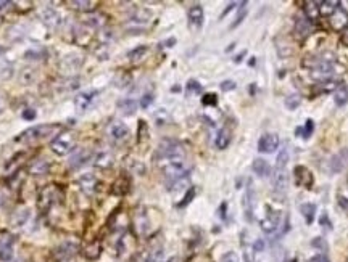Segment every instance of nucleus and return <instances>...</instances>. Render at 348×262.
<instances>
[{
    "instance_id": "nucleus-1",
    "label": "nucleus",
    "mask_w": 348,
    "mask_h": 262,
    "mask_svg": "<svg viewBox=\"0 0 348 262\" xmlns=\"http://www.w3.org/2000/svg\"><path fill=\"white\" fill-rule=\"evenodd\" d=\"M303 66L308 68L309 76L311 79L324 82L329 81L335 73V61L334 58H326V55H319V57H306L303 60Z\"/></svg>"
},
{
    "instance_id": "nucleus-2",
    "label": "nucleus",
    "mask_w": 348,
    "mask_h": 262,
    "mask_svg": "<svg viewBox=\"0 0 348 262\" xmlns=\"http://www.w3.org/2000/svg\"><path fill=\"white\" fill-rule=\"evenodd\" d=\"M287 163H289V151L287 148L281 150L277 155L276 166L273 171V190L277 196H282L289 187V174H287Z\"/></svg>"
},
{
    "instance_id": "nucleus-3",
    "label": "nucleus",
    "mask_w": 348,
    "mask_h": 262,
    "mask_svg": "<svg viewBox=\"0 0 348 262\" xmlns=\"http://www.w3.org/2000/svg\"><path fill=\"white\" fill-rule=\"evenodd\" d=\"M60 130H61L60 124H41V126H34V127L26 129L25 132H23L17 138V140L26 143V145H33V143H37V142L45 140V138H49L52 135H55L57 132H60Z\"/></svg>"
},
{
    "instance_id": "nucleus-4",
    "label": "nucleus",
    "mask_w": 348,
    "mask_h": 262,
    "mask_svg": "<svg viewBox=\"0 0 348 262\" xmlns=\"http://www.w3.org/2000/svg\"><path fill=\"white\" fill-rule=\"evenodd\" d=\"M76 134L73 132H60L50 143V150L57 156H66L76 150Z\"/></svg>"
},
{
    "instance_id": "nucleus-5",
    "label": "nucleus",
    "mask_w": 348,
    "mask_h": 262,
    "mask_svg": "<svg viewBox=\"0 0 348 262\" xmlns=\"http://www.w3.org/2000/svg\"><path fill=\"white\" fill-rule=\"evenodd\" d=\"M161 172L169 182H174L177 179L189 175V164L185 159H174V161H165V163H158Z\"/></svg>"
},
{
    "instance_id": "nucleus-6",
    "label": "nucleus",
    "mask_w": 348,
    "mask_h": 262,
    "mask_svg": "<svg viewBox=\"0 0 348 262\" xmlns=\"http://www.w3.org/2000/svg\"><path fill=\"white\" fill-rule=\"evenodd\" d=\"M174 159H185V150L181 143L177 142H165L160 145L158 153L155 155V161L165 163V161H174Z\"/></svg>"
},
{
    "instance_id": "nucleus-7",
    "label": "nucleus",
    "mask_w": 348,
    "mask_h": 262,
    "mask_svg": "<svg viewBox=\"0 0 348 262\" xmlns=\"http://www.w3.org/2000/svg\"><path fill=\"white\" fill-rule=\"evenodd\" d=\"M61 199V190L57 187V185H47L41 190L37 198V206L41 211H49L53 204H57Z\"/></svg>"
},
{
    "instance_id": "nucleus-8",
    "label": "nucleus",
    "mask_w": 348,
    "mask_h": 262,
    "mask_svg": "<svg viewBox=\"0 0 348 262\" xmlns=\"http://www.w3.org/2000/svg\"><path fill=\"white\" fill-rule=\"evenodd\" d=\"M106 134L114 143H123V142H126L129 137V127L121 121H113L106 127Z\"/></svg>"
},
{
    "instance_id": "nucleus-9",
    "label": "nucleus",
    "mask_w": 348,
    "mask_h": 262,
    "mask_svg": "<svg viewBox=\"0 0 348 262\" xmlns=\"http://www.w3.org/2000/svg\"><path fill=\"white\" fill-rule=\"evenodd\" d=\"M279 223H281V211H276V209H271L268 206V214L266 217L260 222L261 230L265 233H274L277 228H279Z\"/></svg>"
},
{
    "instance_id": "nucleus-10",
    "label": "nucleus",
    "mask_w": 348,
    "mask_h": 262,
    "mask_svg": "<svg viewBox=\"0 0 348 262\" xmlns=\"http://www.w3.org/2000/svg\"><path fill=\"white\" fill-rule=\"evenodd\" d=\"M13 257V236L7 230H0V260L9 262Z\"/></svg>"
},
{
    "instance_id": "nucleus-11",
    "label": "nucleus",
    "mask_w": 348,
    "mask_h": 262,
    "mask_svg": "<svg viewBox=\"0 0 348 262\" xmlns=\"http://www.w3.org/2000/svg\"><path fill=\"white\" fill-rule=\"evenodd\" d=\"M255 204H257V193H255L253 183L249 180V187H247L245 196H244V211H245V219L252 222L253 220V211H255Z\"/></svg>"
},
{
    "instance_id": "nucleus-12",
    "label": "nucleus",
    "mask_w": 348,
    "mask_h": 262,
    "mask_svg": "<svg viewBox=\"0 0 348 262\" xmlns=\"http://www.w3.org/2000/svg\"><path fill=\"white\" fill-rule=\"evenodd\" d=\"M279 148V137L277 134H265L260 137L258 140V151L265 153V155H269V153L276 151Z\"/></svg>"
},
{
    "instance_id": "nucleus-13",
    "label": "nucleus",
    "mask_w": 348,
    "mask_h": 262,
    "mask_svg": "<svg viewBox=\"0 0 348 262\" xmlns=\"http://www.w3.org/2000/svg\"><path fill=\"white\" fill-rule=\"evenodd\" d=\"M329 25L332 29L337 31V33H342V31L348 28V13L338 7V9L329 17Z\"/></svg>"
},
{
    "instance_id": "nucleus-14",
    "label": "nucleus",
    "mask_w": 348,
    "mask_h": 262,
    "mask_svg": "<svg viewBox=\"0 0 348 262\" xmlns=\"http://www.w3.org/2000/svg\"><path fill=\"white\" fill-rule=\"evenodd\" d=\"M293 174H295V180H297V185H300V187H305V188H311L313 187V174L309 172V169L305 167V166H297L295 169H293Z\"/></svg>"
},
{
    "instance_id": "nucleus-15",
    "label": "nucleus",
    "mask_w": 348,
    "mask_h": 262,
    "mask_svg": "<svg viewBox=\"0 0 348 262\" xmlns=\"http://www.w3.org/2000/svg\"><path fill=\"white\" fill-rule=\"evenodd\" d=\"M114 163V155H113V151L110 148H103V150H100L97 155L94 156V164L100 169H108V167H111Z\"/></svg>"
},
{
    "instance_id": "nucleus-16",
    "label": "nucleus",
    "mask_w": 348,
    "mask_h": 262,
    "mask_svg": "<svg viewBox=\"0 0 348 262\" xmlns=\"http://www.w3.org/2000/svg\"><path fill=\"white\" fill-rule=\"evenodd\" d=\"M348 163V148L340 150L335 156H332L330 159V172L332 174H337V172H342L345 166Z\"/></svg>"
},
{
    "instance_id": "nucleus-17",
    "label": "nucleus",
    "mask_w": 348,
    "mask_h": 262,
    "mask_svg": "<svg viewBox=\"0 0 348 262\" xmlns=\"http://www.w3.org/2000/svg\"><path fill=\"white\" fill-rule=\"evenodd\" d=\"M92 159V153L86 148H77L74 150V155L69 158V166L77 169V167H81L87 163V161Z\"/></svg>"
},
{
    "instance_id": "nucleus-18",
    "label": "nucleus",
    "mask_w": 348,
    "mask_h": 262,
    "mask_svg": "<svg viewBox=\"0 0 348 262\" xmlns=\"http://www.w3.org/2000/svg\"><path fill=\"white\" fill-rule=\"evenodd\" d=\"M97 95V92H81L74 97V106L77 108V111H86L90 106V103L94 102V98Z\"/></svg>"
},
{
    "instance_id": "nucleus-19",
    "label": "nucleus",
    "mask_w": 348,
    "mask_h": 262,
    "mask_svg": "<svg viewBox=\"0 0 348 262\" xmlns=\"http://www.w3.org/2000/svg\"><path fill=\"white\" fill-rule=\"evenodd\" d=\"M203 18H205V15H203L202 5H193V7H190V10H189V23H190L192 28L198 29L200 26L203 25Z\"/></svg>"
},
{
    "instance_id": "nucleus-20",
    "label": "nucleus",
    "mask_w": 348,
    "mask_h": 262,
    "mask_svg": "<svg viewBox=\"0 0 348 262\" xmlns=\"http://www.w3.org/2000/svg\"><path fill=\"white\" fill-rule=\"evenodd\" d=\"M230 140H232L230 129L222 127V129H219L218 135H216V138H214V146L218 150H226L227 146H229V143H230Z\"/></svg>"
},
{
    "instance_id": "nucleus-21",
    "label": "nucleus",
    "mask_w": 348,
    "mask_h": 262,
    "mask_svg": "<svg viewBox=\"0 0 348 262\" xmlns=\"http://www.w3.org/2000/svg\"><path fill=\"white\" fill-rule=\"evenodd\" d=\"M309 31H311L309 20L306 17H303V15L297 17V20H295V33L298 36V39H305V37L309 34Z\"/></svg>"
},
{
    "instance_id": "nucleus-22",
    "label": "nucleus",
    "mask_w": 348,
    "mask_h": 262,
    "mask_svg": "<svg viewBox=\"0 0 348 262\" xmlns=\"http://www.w3.org/2000/svg\"><path fill=\"white\" fill-rule=\"evenodd\" d=\"M253 171L257 175L260 177H268L271 174V166L266 159H263V158H257L253 161Z\"/></svg>"
},
{
    "instance_id": "nucleus-23",
    "label": "nucleus",
    "mask_w": 348,
    "mask_h": 262,
    "mask_svg": "<svg viewBox=\"0 0 348 262\" xmlns=\"http://www.w3.org/2000/svg\"><path fill=\"white\" fill-rule=\"evenodd\" d=\"M300 212L305 217V222L308 223V225H311L313 220H314V215H316V204H313V203L301 204L300 206Z\"/></svg>"
},
{
    "instance_id": "nucleus-24",
    "label": "nucleus",
    "mask_w": 348,
    "mask_h": 262,
    "mask_svg": "<svg viewBox=\"0 0 348 262\" xmlns=\"http://www.w3.org/2000/svg\"><path fill=\"white\" fill-rule=\"evenodd\" d=\"M36 79H37V71L33 68H25L20 73V82L23 86H31V84L36 82Z\"/></svg>"
},
{
    "instance_id": "nucleus-25",
    "label": "nucleus",
    "mask_w": 348,
    "mask_h": 262,
    "mask_svg": "<svg viewBox=\"0 0 348 262\" xmlns=\"http://www.w3.org/2000/svg\"><path fill=\"white\" fill-rule=\"evenodd\" d=\"M100 254H102V244H100L98 241H92L86 246V249H84V256H86L87 259L90 260H95Z\"/></svg>"
},
{
    "instance_id": "nucleus-26",
    "label": "nucleus",
    "mask_w": 348,
    "mask_h": 262,
    "mask_svg": "<svg viewBox=\"0 0 348 262\" xmlns=\"http://www.w3.org/2000/svg\"><path fill=\"white\" fill-rule=\"evenodd\" d=\"M28 219H29V209L28 207H23V209H18L17 212H13L12 223H13V227H21V225H25Z\"/></svg>"
},
{
    "instance_id": "nucleus-27",
    "label": "nucleus",
    "mask_w": 348,
    "mask_h": 262,
    "mask_svg": "<svg viewBox=\"0 0 348 262\" xmlns=\"http://www.w3.org/2000/svg\"><path fill=\"white\" fill-rule=\"evenodd\" d=\"M338 5L340 4L335 2V0H326V2H319V15H322V17H330V15L338 9Z\"/></svg>"
},
{
    "instance_id": "nucleus-28",
    "label": "nucleus",
    "mask_w": 348,
    "mask_h": 262,
    "mask_svg": "<svg viewBox=\"0 0 348 262\" xmlns=\"http://www.w3.org/2000/svg\"><path fill=\"white\" fill-rule=\"evenodd\" d=\"M81 63H82L81 57L68 55L66 58H63V63H61V66H63V69H66V71H76V69L81 66Z\"/></svg>"
},
{
    "instance_id": "nucleus-29",
    "label": "nucleus",
    "mask_w": 348,
    "mask_h": 262,
    "mask_svg": "<svg viewBox=\"0 0 348 262\" xmlns=\"http://www.w3.org/2000/svg\"><path fill=\"white\" fill-rule=\"evenodd\" d=\"M81 187L82 190L86 191V193H94L95 191V187H97V179L94 175H84L81 179Z\"/></svg>"
},
{
    "instance_id": "nucleus-30",
    "label": "nucleus",
    "mask_w": 348,
    "mask_h": 262,
    "mask_svg": "<svg viewBox=\"0 0 348 262\" xmlns=\"http://www.w3.org/2000/svg\"><path fill=\"white\" fill-rule=\"evenodd\" d=\"M334 102L337 106H343L348 103V84L346 86H342V87H338L335 90V94H334Z\"/></svg>"
},
{
    "instance_id": "nucleus-31",
    "label": "nucleus",
    "mask_w": 348,
    "mask_h": 262,
    "mask_svg": "<svg viewBox=\"0 0 348 262\" xmlns=\"http://www.w3.org/2000/svg\"><path fill=\"white\" fill-rule=\"evenodd\" d=\"M319 2H305V17L313 21L319 17Z\"/></svg>"
},
{
    "instance_id": "nucleus-32",
    "label": "nucleus",
    "mask_w": 348,
    "mask_h": 262,
    "mask_svg": "<svg viewBox=\"0 0 348 262\" xmlns=\"http://www.w3.org/2000/svg\"><path fill=\"white\" fill-rule=\"evenodd\" d=\"M129 179H128V177L126 175H121L120 177V179L118 180H116V183L113 185V191H114V193H118V195H125V193H128V191H129Z\"/></svg>"
},
{
    "instance_id": "nucleus-33",
    "label": "nucleus",
    "mask_w": 348,
    "mask_h": 262,
    "mask_svg": "<svg viewBox=\"0 0 348 262\" xmlns=\"http://www.w3.org/2000/svg\"><path fill=\"white\" fill-rule=\"evenodd\" d=\"M128 166H129V169H131V172H134V174L145 175V172H147L145 164L142 163V161H139V159H134V158L128 159Z\"/></svg>"
},
{
    "instance_id": "nucleus-34",
    "label": "nucleus",
    "mask_w": 348,
    "mask_h": 262,
    "mask_svg": "<svg viewBox=\"0 0 348 262\" xmlns=\"http://www.w3.org/2000/svg\"><path fill=\"white\" fill-rule=\"evenodd\" d=\"M68 5H71V9L74 10H81V12H92L94 10V2H86V0H74V2H68Z\"/></svg>"
},
{
    "instance_id": "nucleus-35",
    "label": "nucleus",
    "mask_w": 348,
    "mask_h": 262,
    "mask_svg": "<svg viewBox=\"0 0 348 262\" xmlns=\"http://www.w3.org/2000/svg\"><path fill=\"white\" fill-rule=\"evenodd\" d=\"M13 76V66L7 61H0V81H9Z\"/></svg>"
},
{
    "instance_id": "nucleus-36",
    "label": "nucleus",
    "mask_w": 348,
    "mask_h": 262,
    "mask_svg": "<svg viewBox=\"0 0 348 262\" xmlns=\"http://www.w3.org/2000/svg\"><path fill=\"white\" fill-rule=\"evenodd\" d=\"M42 18H44V21L47 23L49 26H53V28H55V26H58V25H60V17H58V15H57L55 12H53L52 9L45 10Z\"/></svg>"
},
{
    "instance_id": "nucleus-37",
    "label": "nucleus",
    "mask_w": 348,
    "mask_h": 262,
    "mask_svg": "<svg viewBox=\"0 0 348 262\" xmlns=\"http://www.w3.org/2000/svg\"><path fill=\"white\" fill-rule=\"evenodd\" d=\"M313 130H314V121H313V119H306L305 127H303V129H297V135L300 134L301 137L305 138V140H308V138L311 137Z\"/></svg>"
},
{
    "instance_id": "nucleus-38",
    "label": "nucleus",
    "mask_w": 348,
    "mask_h": 262,
    "mask_svg": "<svg viewBox=\"0 0 348 262\" xmlns=\"http://www.w3.org/2000/svg\"><path fill=\"white\" fill-rule=\"evenodd\" d=\"M120 108L123 110V113L128 114V116H131V114H134L136 110H137V103L134 102V100H126V102L120 103Z\"/></svg>"
},
{
    "instance_id": "nucleus-39",
    "label": "nucleus",
    "mask_w": 348,
    "mask_h": 262,
    "mask_svg": "<svg viewBox=\"0 0 348 262\" xmlns=\"http://www.w3.org/2000/svg\"><path fill=\"white\" fill-rule=\"evenodd\" d=\"M300 103H301V97L298 94H292L289 97H285V106H287L290 111H293L295 108H298Z\"/></svg>"
},
{
    "instance_id": "nucleus-40",
    "label": "nucleus",
    "mask_w": 348,
    "mask_h": 262,
    "mask_svg": "<svg viewBox=\"0 0 348 262\" xmlns=\"http://www.w3.org/2000/svg\"><path fill=\"white\" fill-rule=\"evenodd\" d=\"M105 17L103 15H92V17L86 18V25L89 26H94V28H102L105 25Z\"/></svg>"
},
{
    "instance_id": "nucleus-41",
    "label": "nucleus",
    "mask_w": 348,
    "mask_h": 262,
    "mask_svg": "<svg viewBox=\"0 0 348 262\" xmlns=\"http://www.w3.org/2000/svg\"><path fill=\"white\" fill-rule=\"evenodd\" d=\"M147 52H149V49L142 45V47H137V49H134L133 52H131L129 53V58H131V61H139V60L144 58V55H145Z\"/></svg>"
},
{
    "instance_id": "nucleus-42",
    "label": "nucleus",
    "mask_w": 348,
    "mask_h": 262,
    "mask_svg": "<svg viewBox=\"0 0 348 262\" xmlns=\"http://www.w3.org/2000/svg\"><path fill=\"white\" fill-rule=\"evenodd\" d=\"M147 262H163V249L161 248L153 249L149 254V257H147Z\"/></svg>"
},
{
    "instance_id": "nucleus-43",
    "label": "nucleus",
    "mask_w": 348,
    "mask_h": 262,
    "mask_svg": "<svg viewBox=\"0 0 348 262\" xmlns=\"http://www.w3.org/2000/svg\"><path fill=\"white\" fill-rule=\"evenodd\" d=\"M193 94H202V86L197 81H189L187 82V95H193Z\"/></svg>"
},
{
    "instance_id": "nucleus-44",
    "label": "nucleus",
    "mask_w": 348,
    "mask_h": 262,
    "mask_svg": "<svg viewBox=\"0 0 348 262\" xmlns=\"http://www.w3.org/2000/svg\"><path fill=\"white\" fill-rule=\"evenodd\" d=\"M247 2H242V9H241V12H239V15H237V18H236V21L232 23L230 25V28H237L239 25H241V23L244 21V18L247 17Z\"/></svg>"
},
{
    "instance_id": "nucleus-45",
    "label": "nucleus",
    "mask_w": 348,
    "mask_h": 262,
    "mask_svg": "<svg viewBox=\"0 0 348 262\" xmlns=\"http://www.w3.org/2000/svg\"><path fill=\"white\" fill-rule=\"evenodd\" d=\"M219 262H241V260H239V256L234 251H229V252L224 254Z\"/></svg>"
},
{
    "instance_id": "nucleus-46",
    "label": "nucleus",
    "mask_w": 348,
    "mask_h": 262,
    "mask_svg": "<svg viewBox=\"0 0 348 262\" xmlns=\"http://www.w3.org/2000/svg\"><path fill=\"white\" fill-rule=\"evenodd\" d=\"M195 196V188H190L187 193H185V196H184V201H181L179 203V207H184V206H187L190 201H192V198Z\"/></svg>"
},
{
    "instance_id": "nucleus-47",
    "label": "nucleus",
    "mask_w": 348,
    "mask_h": 262,
    "mask_svg": "<svg viewBox=\"0 0 348 262\" xmlns=\"http://www.w3.org/2000/svg\"><path fill=\"white\" fill-rule=\"evenodd\" d=\"M202 103H203V105H211V106H214L216 103H218V98H216L214 94H208V95H205V97L202 98Z\"/></svg>"
},
{
    "instance_id": "nucleus-48",
    "label": "nucleus",
    "mask_w": 348,
    "mask_h": 262,
    "mask_svg": "<svg viewBox=\"0 0 348 262\" xmlns=\"http://www.w3.org/2000/svg\"><path fill=\"white\" fill-rule=\"evenodd\" d=\"M234 89H236V82L234 81H224V82H221V90L229 92V90H234Z\"/></svg>"
},
{
    "instance_id": "nucleus-49",
    "label": "nucleus",
    "mask_w": 348,
    "mask_h": 262,
    "mask_svg": "<svg viewBox=\"0 0 348 262\" xmlns=\"http://www.w3.org/2000/svg\"><path fill=\"white\" fill-rule=\"evenodd\" d=\"M153 102V95H150V94H145L144 97H142V100H141V106L142 108H149V105Z\"/></svg>"
},
{
    "instance_id": "nucleus-50",
    "label": "nucleus",
    "mask_w": 348,
    "mask_h": 262,
    "mask_svg": "<svg viewBox=\"0 0 348 262\" xmlns=\"http://www.w3.org/2000/svg\"><path fill=\"white\" fill-rule=\"evenodd\" d=\"M319 223H321L322 227H326L327 230H330V228H332V227H330V220H329V217H327V214H326V212H324V214L321 215Z\"/></svg>"
},
{
    "instance_id": "nucleus-51",
    "label": "nucleus",
    "mask_w": 348,
    "mask_h": 262,
    "mask_svg": "<svg viewBox=\"0 0 348 262\" xmlns=\"http://www.w3.org/2000/svg\"><path fill=\"white\" fill-rule=\"evenodd\" d=\"M261 251H265V241H263V240L255 241V244H253V252L257 254V252H261Z\"/></svg>"
},
{
    "instance_id": "nucleus-52",
    "label": "nucleus",
    "mask_w": 348,
    "mask_h": 262,
    "mask_svg": "<svg viewBox=\"0 0 348 262\" xmlns=\"http://www.w3.org/2000/svg\"><path fill=\"white\" fill-rule=\"evenodd\" d=\"M23 118H25V119H34L36 118V111L34 110H31V108H28V110H25V111H23Z\"/></svg>"
},
{
    "instance_id": "nucleus-53",
    "label": "nucleus",
    "mask_w": 348,
    "mask_h": 262,
    "mask_svg": "<svg viewBox=\"0 0 348 262\" xmlns=\"http://www.w3.org/2000/svg\"><path fill=\"white\" fill-rule=\"evenodd\" d=\"M338 206L342 207L345 212H348V199L345 196H338Z\"/></svg>"
},
{
    "instance_id": "nucleus-54",
    "label": "nucleus",
    "mask_w": 348,
    "mask_h": 262,
    "mask_svg": "<svg viewBox=\"0 0 348 262\" xmlns=\"http://www.w3.org/2000/svg\"><path fill=\"white\" fill-rule=\"evenodd\" d=\"M308 262H329V259L326 256H322V254H319V256H314L311 257Z\"/></svg>"
},
{
    "instance_id": "nucleus-55",
    "label": "nucleus",
    "mask_w": 348,
    "mask_h": 262,
    "mask_svg": "<svg viewBox=\"0 0 348 262\" xmlns=\"http://www.w3.org/2000/svg\"><path fill=\"white\" fill-rule=\"evenodd\" d=\"M340 42H342V45H345V47H348V28L343 31L342 37H340Z\"/></svg>"
},
{
    "instance_id": "nucleus-56",
    "label": "nucleus",
    "mask_w": 348,
    "mask_h": 262,
    "mask_svg": "<svg viewBox=\"0 0 348 262\" xmlns=\"http://www.w3.org/2000/svg\"><path fill=\"white\" fill-rule=\"evenodd\" d=\"M168 262H181V259L177 257V256H173V257H169V259H168Z\"/></svg>"
},
{
    "instance_id": "nucleus-57",
    "label": "nucleus",
    "mask_w": 348,
    "mask_h": 262,
    "mask_svg": "<svg viewBox=\"0 0 348 262\" xmlns=\"http://www.w3.org/2000/svg\"><path fill=\"white\" fill-rule=\"evenodd\" d=\"M2 111H4V100L0 98V113H2Z\"/></svg>"
},
{
    "instance_id": "nucleus-58",
    "label": "nucleus",
    "mask_w": 348,
    "mask_h": 262,
    "mask_svg": "<svg viewBox=\"0 0 348 262\" xmlns=\"http://www.w3.org/2000/svg\"><path fill=\"white\" fill-rule=\"evenodd\" d=\"M4 52H5V49L2 47V45H0V55H2V53H4Z\"/></svg>"
},
{
    "instance_id": "nucleus-59",
    "label": "nucleus",
    "mask_w": 348,
    "mask_h": 262,
    "mask_svg": "<svg viewBox=\"0 0 348 262\" xmlns=\"http://www.w3.org/2000/svg\"><path fill=\"white\" fill-rule=\"evenodd\" d=\"M346 262H348V260H346Z\"/></svg>"
}]
</instances>
